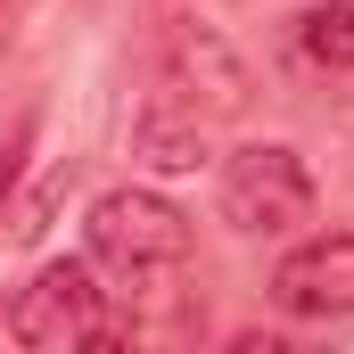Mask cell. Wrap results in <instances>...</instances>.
<instances>
[{
	"mask_svg": "<svg viewBox=\"0 0 354 354\" xmlns=\"http://www.w3.org/2000/svg\"><path fill=\"white\" fill-rule=\"evenodd\" d=\"M313 214V174L297 149L280 140H248L223 157V223L248 231V239H280Z\"/></svg>",
	"mask_w": 354,
	"mask_h": 354,
	"instance_id": "cell-1",
	"label": "cell"
},
{
	"mask_svg": "<svg viewBox=\"0 0 354 354\" xmlns=\"http://www.w3.org/2000/svg\"><path fill=\"white\" fill-rule=\"evenodd\" d=\"M165 91H174L181 115L231 124V115H248L256 75H248V58H239L206 17H174V25H165Z\"/></svg>",
	"mask_w": 354,
	"mask_h": 354,
	"instance_id": "cell-2",
	"label": "cell"
},
{
	"mask_svg": "<svg viewBox=\"0 0 354 354\" xmlns=\"http://www.w3.org/2000/svg\"><path fill=\"white\" fill-rule=\"evenodd\" d=\"M91 256L115 264L124 280H149V272H174L189 256V214L157 189H107L91 206Z\"/></svg>",
	"mask_w": 354,
	"mask_h": 354,
	"instance_id": "cell-3",
	"label": "cell"
},
{
	"mask_svg": "<svg viewBox=\"0 0 354 354\" xmlns=\"http://www.w3.org/2000/svg\"><path fill=\"white\" fill-rule=\"evenodd\" d=\"M272 305L288 322H346L354 313V231H322L288 248L272 272Z\"/></svg>",
	"mask_w": 354,
	"mask_h": 354,
	"instance_id": "cell-4",
	"label": "cell"
},
{
	"mask_svg": "<svg viewBox=\"0 0 354 354\" xmlns=\"http://www.w3.org/2000/svg\"><path fill=\"white\" fill-rule=\"evenodd\" d=\"M99 322V288H91V264H41L17 297H8V330L17 346H66Z\"/></svg>",
	"mask_w": 354,
	"mask_h": 354,
	"instance_id": "cell-5",
	"label": "cell"
},
{
	"mask_svg": "<svg viewBox=\"0 0 354 354\" xmlns=\"http://www.w3.org/2000/svg\"><path fill=\"white\" fill-rule=\"evenodd\" d=\"M132 157H140L149 174H198V165H206V124L181 115V107H149V115L132 124Z\"/></svg>",
	"mask_w": 354,
	"mask_h": 354,
	"instance_id": "cell-6",
	"label": "cell"
},
{
	"mask_svg": "<svg viewBox=\"0 0 354 354\" xmlns=\"http://www.w3.org/2000/svg\"><path fill=\"white\" fill-rule=\"evenodd\" d=\"M297 50L330 75H354V0H322L297 17Z\"/></svg>",
	"mask_w": 354,
	"mask_h": 354,
	"instance_id": "cell-7",
	"label": "cell"
},
{
	"mask_svg": "<svg viewBox=\"0 0 354 354\" xmlns=\"http://www.w3.org/2000/svg\"><path fill=\"white\" fill-rule=\"evenodd\" d=\"M75 354H149V346H140L132 330H83V338H75Z\"/></svg>",
	"mask_w": 354,
	"mask_h": 354,
	"instance_id": "cell-8",
	"label": "cell"
},
{
	"mask_svg": "<svg viewBox=\"0 0 354 354\" xmlns=\"http://www.w3.org/2000/svg\"><path fill=\"white\" fill-rule=\"evenodd\" d=\"M223 354H297V346H288V338H264V330H248V338H231Z\"/></svg>",
	"mask_w": 354,
	"mask_h": 354,
	"instance_id": "cell-9",
	"label": "cell"
}]
</instances>
